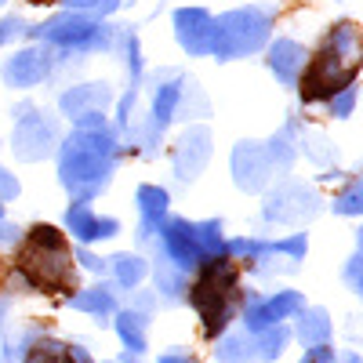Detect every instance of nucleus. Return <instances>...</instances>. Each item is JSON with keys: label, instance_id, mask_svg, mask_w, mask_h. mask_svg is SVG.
Returning a JSON list of instances; mask_svg holds the SVG:
<instances>
[{"label": "nucleus", "instance_id": "nucleus-31", "mask_svg": "<svg viewBox=\"0 0 363 363\" xmlns=\"http://www.w3.org/2000/svg\"><path fill=\"white\" fill-rule=\"evenodd\" d=\"M345 363H359V356H345Z\"/></svg>", "mask_w": 363, "mask_h": 363}, {"label": "nucleus", "instance_id": "nucleus-20", "mask_svg": "<svg viewBox=\"0 0 363 363\" xmlns=\"http://www.w3.org/2000/svg\"><path fill=\"white\" fill-rule=\"evenodd\" d=\"M73 309L91 313V316H106V313L113 309V294H109L106 287H91V291H84V294L73 298Z\"/></svg>", "mask_w": 363, "mask_h": 363}, {"label": "nucleus", "instance_id": "nucleus-11", "mask_svg": "<svg viewBox=\"0 0 363 363\" xmlns=\"http://www.w3.org/2000/svg\"><path fill=\"white\" fill-rule=\"evenodd\" d=\"M207 153H211V135L207 131H189L186 138L178 142V153H174V167L182 178H193L203 164H207Z\"/></svg>", "mask_w": 363, "mask_h": 363}, {"label": "nucleus", "instance_id": "nucleus-28", "mask_svg": "<svg viewBox=\"0 0 363 363\" xmlns=\"http://www.w3.org/2000/svg\"><path fill=\"white\" fill-rule=\"evenodd\" d=\"M349 109H352V87H345V91H342V99L335 102V113H342V116H345Z\"/></svg>", "mask_w": 363, "mask_h": 363}, {"label": "nucleus", "instance_id": "nucleus-16", "mask_svg": "<svg viewBox=\"0 0 363 363\" xmlns=\"http://www.w3.org/2000/svg\"><path fill=\"white\" fill-rule=\"evenodd\" d=\"M69 229L80 236V240H99V236H113L116 233V222L113 218H95L87 203H77L69 211Z\"/></svg>", "mask_w": 363, "mask_h": 363}, {"label": "nucleus", "instance_id": "nucleus-18", "mask_svg": "<svg viewBox=\"0 0 363 363\" xmlns=\"http://www.w3.org/2000/svg\"><path fill=\"white\" fill-rule=\"evenodd\" d=\"M298 338L306 342L309 349H313V345H327V338H330V320H327V313H320V309L301 313V320H298Z\"/></svg>", "mask_w": 363, "mask_h": 363}, {"label": "nucleus", "instance_id": "nucleus-7", "mask_svg": "<svg viewBox=\"0 0 363 363\" xmlns=\"http://www.w3.org/2000/svg\"><path fill=\"white\" fill-rule=\"evenodd\" d=\"M301 306H306V301H301V294H294V291H280V294H272V298L255 301V306L244 313L247 335H262V330H269V327H280V320L294 316Z\"/></svg>", "mask_w": 363, "mask_h": 363}, {"label": "nucleus", "instance_id": "nucleus-29", "mask_svg": "<svg viewBox=\"0 0 363 363\" xmlns=\"http://www.w3.org/2000/svg\"><path fill=\"white\" fill-rule=\"evenodd\" d=\"M160 363H196V359H193L189 352H164Z\"/></svg>", "mask_w": 363, "mask_h": 363}, {"label": "nucleus", "instance_id": "nucleus-23", "mask_svg": "<svg viewBox=\"0 0 363 363\" xmlns=\"http://www.w3.org/2000/svg\"><path fill=\"white\" fill-rule=\"evenodd\" d=\"M174 102H178V87H160V95H157V120H160V124L171 120Z\"/></svg>", "mask_w": 363, "mask_h": 363}, {"label": "nucleus", "instance_id": "nucleus-2", "mask_svg": "<svg viewBox=\"0 0 363 363\" xmlns=\"http://www.w3.org/2000/svg\"><path fill=\"white\" fill-rule=\"evenodd\" d=\"M356 77V29L352 26H342L335 29V37L327 40L323 55L313 62V73L306 80V95L309 99H320L327 91H345Z\"/></svg>", "mask_w": 363, "mask_h": 363}, {"label": "nucleus", "instance_id": "nucleus-14", "mask_svg": "<svg viewBox=\"0 0 363 363\" xmlns=\"http://www.w3.org/2000/svg\"><path fill=\"white\" fill-rule=\"evenodd\" d=\"M26 363H91L84 345H62V342H37L26 352Z\"/></svg>", "mask_w": 363, "mask_h": 363}, {"label": "nucleus", "instance_id": "nucleus-30", "mask_svg": "<svg viewBox=\"0 0 363 363\" xmlns=\"http://www.w3.org/2000/svg\"><path fill=\"white\" fill-rule=\"evenodd\" d=\"M69 4H102V0H69ZM116 0H106V8H113Z\"/></svg>", "mask_w": 363, "mask_h": 363}, {"label": "nucleus", "instance_id": "nucleus-13", "mask_svg": "<svg viewBox=\"0 0 363 363\" xmlns=\"http://www.w3.org/2000/svg\"><path fill=\"white\" fill-rule=\"evenodd\" d=\"M44 73H48V58L40 51H22L4 66V77L15 87H33L37 80H44Z\"/></svg>", "mask_w": 363, "mask_h": 363}, {"label": "nucleus", "instance_id": "nucleus-19", "mask_svg": "<svg viewBox=\"0 0 363 363\" xmlns=\"http://www.w3.org/2000/svg\"><path fill=\"white\" fill-rule=\"evenodd\" d=\"M116 335L131 352H145V320L138 313H120L116 320Z\"/></svg>", "mask_w": 363, "mask_h": 363}, {"label": "nucleus", "instance_id": "nucleus-12", "mask_svg": "<svg viewBox=\"0 0 363 363\" xmlns=\"http://www.w3.org/2000/svg\"><path fill=\"white\" fill-rule=\"evenodd\" d=\"M233 167H236V182L244 189H258L269 174V160L258 145H240L233 153Z\"/></svg>", "mask_w": 363, "mask_h": 363}, {"label": "nucleus", "instance_id": "nucleus-3", "mask_svg": "<svg viewBox=\"0 0 363 363\" xmlns=\"http://www.w3.org/2000/svg\"><path fill=\"white\" fill-rule=\"evenodd\" d=\"M269 33V18L262 11H233L222 22H215V55L218 58H233L255 51Z\"/></svg>", "mask_w": 363, "mask_h": 363}, {"label": "nucleus", "instance_id": "nucleus-9", "mask_svg": "<svg viewBox=\"0 0 363 363\" xmlns=\"http://www.w3.org/2000/svg\"><path fill=\"white\" fill-rule=\"evenodd\" d=\"M51 145V124H44V116H22L18 128H15V153L22 160H37L48 153Z\"/></svg>", "mask_w": 363, "mask_h": 363}, {"label": "nucleus", "instance_id": "nucleus-21", "mask_svg": "<svg viewBox=\"0 0 363 363\" xmlns=\"http://www.w3.org/2000/svg\"><path fill=\"white\" fill-rule=\"evenodd\" d=\"M138 203H142L145 222H160L164 211H167V193H164V189H153V186H145V189H138Z\"/></svg>", "mask_w": 363, "mask_h": 363}, {"label": "nucleus", "instance_id": "nucleus-8", "mask_svg": "<svg viewBox=\"0 0 363 363\" xmlns=\"http://www.w3.org/2000/svg\"><path fill=\"white\" fill-rule=\"evenodd\" d=\"M178 40L186 44L189 51L203 55V51H215V18L203 15V11H178Z\"/></svg>", "mask_w": 363, "mask_h": 363}, {"label": "nucleus", "instance_id": "nucleus-1", "mask_svg": "<svg viewBox=\"0 0 363 363\" xmlns=\"http://www.w3.org/2000/svg\"><path fill=\"white\" fill-rule=\"evenodd\" d=\"M109 167H113V142L102 131H80L77 138H69L62 153V182L73 193L87 196L102 189Z\"/></svg>", "mask_w": 363, "mask_h": 363}, {"label": "nucleus", "instance_id": "nucleus-17", "mask_svg": "<svg viewBox=\"0 0 363 363\" xmlns=\"http://www.w3.org/2000/svg\"><path fill=\"white\" fill-rule=\"evenodd\" d=\"M106 99H109V91H106V87L87 84V87L69 91V95L62 99V109L73 113V116H91V113H99V109L106 106Z\"/></svg>", "mask_w": 363, "mask_h": 363}, {"label": "nucleus", "instance_id": "nucleus-6", "mask_svg": "<svg viewBox=\"0 0 363 363\" xmlns=\"http://www.w3.org/2000/svg\"><path fill=\"white\" fill-rule=\"evenodd\" d=\"M40 33L51 44H66V48H99V44H106V29L95 26L91 18H84V15H62V18L48 22Z\"/></svg>", "mask_w": 363, "mask_h": 363}, {"label": "nucleus", "instance_id": "nucleus-10", "mask_svg": "<svg viewBox=\"0 0 363 363\" xmlns=\"http://www.w3.org/2000/svg\"><path fill=\"white\" fill-rule=\"evenodd\" d=\"M164 240H167V255L174 258L178 269H189L203 258V251L196 244V225H189V222H174Z\"/></svg>", "mask_w": 363, "mask_h": 363}, {"label": "nucleus", "instance_id": "nucleus-26", "mask_svg": "<svg viewBox=\"0 0 363 363\" xmlns=\"http://www.w3.org/2000/svg\"><path fill=\"white\" fill-rule=\"evenodd\" d=\"M356 200H359V186H352V189H349V193H345V196L338 200V211H345V215H352V211H359V203H356Z\"/></svg>", "mask_w": 363, "mask_h": 363}, {"label": "nucleus", "instance_id": "nucleus-4", "mask_svg": "<svg viewBox=\"0 0 363 363\" xmlns=\"http://www.w3.org/2000/svg\"><path fill=\"white\" fill-rule=\"evenodd\" d=\"M229 291H233V269L211 262L203 280L193 287V306L207 320V335H218V330L229 323V301H225Z\"/></svg>", "mask_w": 363, "mask_h": 363}, {"label": "nucleus", "instance_id": "nucleus-27", "mask_svg": "<svg viewBox=\"0 0 363 363\" xmlns=\"http://www.w3.org/2000/svg\"><path fill=\"white\" fill-rule=\"evenodd\" d=\"M18 193V186H15V178L11 174H4L0 171V200H8V196H15Z\"/></svg>", "mask_w": 363, "mask_h": 363}, {"label": "nucleus", "instance_id": "nucleus-25", "mask_svg": "<svg viewBox=\"0 0 363 363\" xmlns=\"http://www.w3.org/2000/svg\"><path fill=\"white\" fill-rule=\"evenodd\" d=\"M18 33H22V22H18V18H4V22H0V44L11 40V37H18Z\"/></svg>", "mask_w": 363, "mask_h": 363}, {"label": "nucleus", "instance_id": "nucleus-5", "mask_svg": "<svg viewBox=\"0 0 363 363\" xmlns=\"http://www.w3.org/2000/svg\"><path fill=\"white\" fill-rule=\"evenodd\" d=\"M287 345V330L284 327H269L262 335H229L218 342V359L222 363H269L277 359Z\"/></svg>", "mask_w": 363, "mask_h": 363}, {"label": "nucleus", "instance_id": "nucleus-15", "mask_svg": "<svg viewBox=\"0 0 363 363\" xmlns=\"http://www.w3.org/2000/svg\"><path fill=\"white\" fill-rule=\"evenodd\" d=\"M272 73H277L284 84H294L298 80V73L306 69V51H301L298 44H291V40H280L277 48H272Z\"/></svg>", "mask_w": 363, "mask_h": 363}, {"label": "nucleus", "instance_id": "nucleus-22", "mask_svg": "<svg viewBox=\"0 0 363 363\" xmlns=\"http://www.w3.org/2000/svg\"><path fill=\"white\" fill-rule=\"evenodd\" d=\"M142 277H145V265L138 258H116V280L120 284H131L135 287Z\"/></svg>", "mask_w": 363, "mask_h": 363}, {"label": "nucleus", "instance_id": "nucleus-24", "mask_svg": "<svg viewBox=\"0 0 363 363\" xmlns=\"http://www.w3.org/2000/svg\"><path fill=\"white\" fill-rule=\"evenodd\" d=\"M301 363H335V349H330V345H313Z\"/></svg>", "mask_w": 363, "mask_h": 363}, {"label": "nucleus", "instance_id": "nucleus-32", "mask_svg": "<svg viewBox=\"0 0 363 363\" xmlns=\"http://www.w3.org/2000/svg\"><path fill=\"white\" fill-rule=\"evenodd\" d=\"M0 4H4V0H0Z\"/></svg>", "mask_w": 363, "mask_h": 363}]
</instances>
